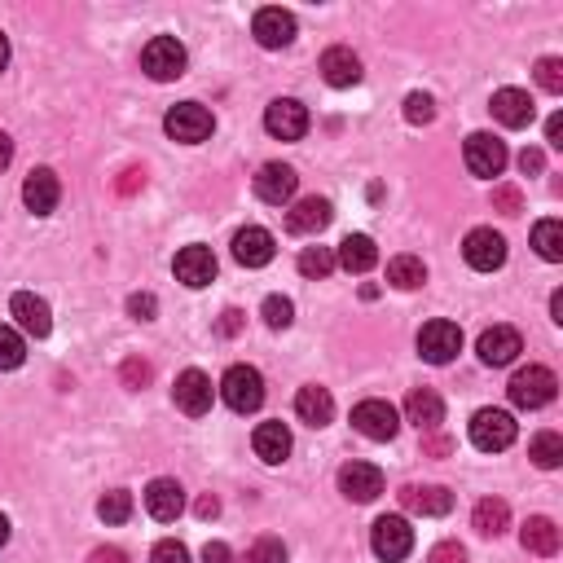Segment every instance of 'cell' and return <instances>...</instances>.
Masks as SVG:
<instances>
[{
    "mask_svg": "<svg viewBox=\"0 0 563 563\" xmlns=\"http://www.w3.org/2000/svg\"><path fill=\"white\" fill-rule=\"evenodd\" d=\"M220 396L234 414H256L264 405V374L256 366H229L220 379Z\"/></svg>",
    "mask_w": 563,
    "mask_h": 563,
    "instance_id": "obj_1",
    "label": "cell"
},
{
    "mask_svg": "<svg viewBox=\"0 0 563 563\" xmlns=\"http://www.w3.org/2000/svg\"><path fill=\"white\" fill-rule=\"evenodd\" d=\"M185 44L176 36H154L146 49H141V71L150 75L154 84H168V80H181L185 75Z\"/></svg>",
    "mask_w": 563,
    "mask_h": 563,
    "instance_id": "obj_2",
    "label": "cell"
},
{
    "mask_svg": "<svg viewBox=\"0 0 563 563\" xmlns=\"http://www.w3.org/2000/svg\"><path fill=\"white\" fill-rule=\"evenodd\" d=\"M163 128H168V137L181 141V146H198V141L212 137L216 119L203 102H176L168 115H163Z\"/></svg>",
    "mask_w": 563,
    "mask_h": 563,
    "instance_id": "obj_3",
    "label": "cell"
},
{
    "mask_svg": "<svg viewBox=\"0 0 563 563\" xmlns=\"http://www.w3.org/2000/svg\"><path fill=\"white\" fill-rule=\"evenodd\" d=\"M506 392H511V401L520 405V410H542V405L555 401L559 379H555V370H546V366H524L506 383Z\"/></svg>",
    "mask_w": 563,
    "mask_h": 563,
    "instance_id": "obj_4",
    "label": "cell"
},
{
    "mask_svg": "<svg viewBox=\"0 0 563 563\" xmlns=\"http://www.w3.org/2000/svg\"><path fill=\"white\" fill-rule=\"evenodd\" d=\"M370 546L383 563H401L414 550V528L405 515H379L370 528Z\"/></svg>",
    "mask_w": 563,
    "mask_h": 563,
    "instance_id": "obj_5",
    "label": "cell"
},
{
    "mask_svg": "<svg viewBox=\"0 0 563 563\" xmlns=\"http://www.w3.org/2000/svg\"><path fill=\"white\" fill-rule=\"evenodd\" d=\"M515 436H520V427H515V418L506 410H480L476 418H471V445L484 449V454H502V449H511Z\"/></svg>",
    "mask_w": 563,
    "mask_h": 563,
    "instance_id": "obj_6",
    "label": "cell"
},
{
    "mask_svg": "<svg viewBox=\"0 0 563 563\" xmlns=\"http://www.w3.org/2000/svg\"><path fill=\"white\" fill-rule=\"evenodd\" d=\"M462 159H467V172L471 176H484V181H493V176H502V168H506V146L493 132H471L467 137V146H462Z\"/></svg>",
    "mask_w": 563,
    "mask_h": 563,
    "instance_id": "obj_7",
    "label": "cell"
},
{
    "mask_svg": "<svg viewBox=\"0 0 563 563\" xmlns=\"http://www.w3.org/2000/svg\"><path fill=\"white\" fill-rule=\"evenodd\" d=\"M462 352V330L454 322H427L418 330V357L432 366H449Z\"/></svg>",
    "mask_w": 563,
    "mask_h": 563,
    "instance_id": "obj_8",
    "label": "cell"
},
{
    "mask_svg": "<svg viewBox=\"0 0 563 563\" xmlns=\"http://www.w3.org/2000/svg\"><path fill=\"white\" fill-rule=\"evenodd\" d=\"M172 273L176 282H185L190 291H203V286H212L216 278V256L212 247H203V242H194V247H181L172 260Z\"/></svg>",
    "mask_w": 563,
    "mask_h": 563,
    "instance_id": "obj_9",
    "label": "cell"
},
{
    "mask_svg": "<svg viewBox=\"0 0 563 563\" xmlns=\"http://www.w3.org/2000/svg\"><path fill=\"white\" fill-rule=\"evenodd\" d=\"M264 128L278 141H300L308 132V106L295 102V97H278V102H269V110H264Z\"/></svg>",
    "mask_w": 563,
    "mask_h": 563,
    "instance_id": "obj_10",
    "label": "cell"
},
{
    "mask_svg": "<svg viewBox=\"0 0 563 563\" xmlns=\"http://www.w3.org/2000/svg\"><path fill=\"white\" fill-rule=\"evenodd\" d=\"M462 256L476 273H493L506 264V238L498 229H471L467 242H462Z\"/></svg>",
    "mask_w": 563,
    "mask_h": 563,
    "instance_id": "obj_11",
    "label": "cell"
},
{
    "mask_svg": "<svg viewBox=\"0 0 563 563\" xmlns=\"http://www.w3.org/2000/svg\"><path fill=\"white\" fill-rule=\"evenodd\" d=\"M352 427L366 440H392L396 427H401V414H396V405H388V401H361L357 410H352Z\"/></svg>",
    "mask_w": 563,
    "mask_h": 563,
    "instance_id": "obj_12",
    "label": "cell"
},
{
    "mask_svg": "<svg viewBox=\"0 0 563 563\" xmlns=\"http://www.w3.org/2000/svg\"><path fill=\"white\" fill-rule=\"evenodd\" d=\"M212 379H207L203 370H185L181 379H176V388H172V401H176V410H185L190 418H203L207 410H212Z\"/></svg>",
    "mask_w": 563,
    "mask_h": 563,
    "instance_id": "obj_13",
    "label": "cell"
},
{
    "mask_svg": "<svg viewBox=\"0 0 563 563\" xmlns=\"http://www.w3.org/2000/svg\"><path fill=\"white\" fill-rule=\"evenodd\" d=\"M339 493L348 502H374L383 493V471L374 462H348L339 467Z\"/></svg>",
    "mask_w": 563,
    "mask_h": 563,
    "instance_id": "obj_14",
    "label": "cell"
},
{
    "mask_svg": "<svg viewBox=\"0 0 563 563\" xmlns=\"http://www.w3.org/2000/svg\"><path fill=\"white\" fill-rule=\"evenodd\" d=\"M476 352H480L484 366H511V361L524 352V339H520V330L515 326H493V330H484L480 335Z\"/></svg>",
    "mask_w": 563,
    "mask_h": 563,
    "instance_id": "obj_15",
    "label": "cell"
},
{
    "mask_svg": "<svg viewBox=\"0 0 563 563\" xmlns=\"http://www.w3.org/2000/svg\"><path fill=\"white\" fill-rule=\"evenodd\" d=\"M22 203H27V212L36 216H49L53 207L62 203V185H58V172L53 168H36L22 181Z\"/></svg>",
    "mask_w": 563,
    "mask_h": 563,
    "instance_id": "obj_16",
    "label": "cell"
},
{
    "mask_svg": "<svg viewBox=\"0 0 563 563\" xmlns=\"http://www.w3.org/2000/svg\"><path fill=\"white\" fill-rule=\"evenodd\" d=\"M295 185H300V176H295V168H286V163H264V168L256 172V198L260 203H291L295 198Z\"/></svg>",
    "mask_w": 563,
    "mask_h": 563,
    "instance_id": "obj_17",
    "label": "cell"
},
{
    "mask_svg": "<svg viewBox=\"0 0 563 563\" xmlns=\"http://www.w3.org/2000/svg\"><path fill=\"white\" fill-rule=\"evenodd\" d=\"M489 106H493V119H498L502 128H528L537 119V106L524 88H498Z\"/></svg>",
    "mask_w": 563,
    "mask_h": 563,
    "instance_id": "obj_18",
    "label": "cell"
},
{
    "mask_svg": "<svg viewBox=\"0 0 563 563\" xmlns=\"http://www.w3.org/2000/svg\"><path fill=\"white\" fill-rule=\"evenodd\" d=\"M335 220V207H330V198H300V203L286 212V229L291 234H300V238H308V234H322V229Z\"/></svg>",
    "mask_w": 563,
    "mask_h": 563,
    "instance_id": "obj_19",
    "label": "cell"
},
{
    "mask_svg": "<svg viewBox=\"0 0 563 563\" xmlns=\"http://www.w3.org/2000/svg\"><path fill=\"white\" fill-rule=\"evenodd\" d=\"M146 511H150L159 524H172L176 515L185 511V489H181L176 480H168V476L150 480V484H146Z\"/></svg>",
    "mask_w": 563,
    "mask_h": 563,
    "instance_id": "obj_20",
    "label": "cell"
},
{
    "mask_svg": "<svg viewBox=\"0 0 563 563\" xmlns=\"http://www.w3.org/2000/svg\"><path fill=\"white\" fill-rule=\"evenodd\" d=\"M273 234L269 229H260V225H247V229H238L234 234V260L238 264H247V269H264V264L273 260Z\"/></svg>",
    "mask_w": 563,
    "mask_h": 563,
    "instance_id": "obj_21",
    "label": "cell"
},
{
    "mask_svg": "<svg viewBox=\"0 0 563 563\" xmlns=\"http://www.w3.org/2000/svg\"><path fill=\"white\" fill-rule=\"evenodd\" d=\"M251 36L264 49H286L295 40V14H286V9H260L256 22H251Z\"/></svg>",
    "mask_w": 563,
    "mask_h": 563,
    "instance_id": "obj_22",
    "label": "cell"
},
{
    "mask_svg": "<svg viewBox=\"0 0 563 563\" xmlns=\"http://www.w3.org/2000/svg\"><path fill=\"white\" fill-rule=\"evenodd\" d=\"M9 313L18 317V326L27 330V335H36L44 339L53 330V313H49V304L40 300V295H31V291H18L14 300H9Z\"/></svg>",
    "mask_w": 563,
    "mask_h": 563,
    "instance_id": "obj_23",
    "label": "cell"
},
{
    "mask_svg": "<svg viewBox=\"0 0 563 563\" xmlns=\"http://www.w3.org/2000/svg\"><path fill=\"white\" fill-rule=\"evenodd\" d=\"M322 80L330 88H352L361 84V58L352 49H344V44H335V49L322 53Z\"/></svg>",
    "mask_w": 563,
    "mask_h": 563,
    "instance_id": "obj_24",
    "label": "cell"
},
{
    "mask_svg": "<svg viewBox=\"0 0 563 563\" xmlns=\"http://www.w3.org/2000/svg\"><path fill=\"white\" fill-rule=\"evenodd\" d=\"M405 418L418 427V432H436L445 423V401L432 392V388H414L405 396Z\"/></svg>",
    "mask_w": 563,
    "mask_h": 563,
    "instance_id": "obj_25",
    "label": "cell"
},
{
    "mask_svg": "<svg viewBox=\"0 0 563 563\" xmlns=\"http://www.w3.org/2000/svg\"><path fill=\"white\" fill-rule=\"evenodd\" d=\"M251 445H256L260 462L278 467V462L291 458V427H286V423H260L256 436H251Z\"/></svg>",
    "mask_w": 563,
    "mask_h": 563,
    "instance_id": "obj_26",
    "label": "cell"
},
{
    "mask_svg": "<svg viewBox=\"0 0 563 563\" xmlns=\"http://www.w3.org/2000/svg\"><path fill=\"white\" fill-rule=\"evenodd\" d=\"M520 542L528 555H537V559H555L559 555V524L555 520H546V515H533L524 528H520Z\"/></svg>",
    "mask_w": 563,
    "mask_h": 563,
    "instance_id": "obj_27",
    "label": "cell"
},
{
    "mask_svg": "<svg viewBox=\"0 0 563 563\" xmlns=\"http://www.w3.org/2000/svg\"><path fill=\"white\" fill-rule=\"evenodd\" d=\"M335 264H344L348 273H370L374 264H379V247H374V238H366V234H348L335 251Z\"/></svg>",
    "mask_w": 563,
    "mask_h": 563,
    "instance_id": "obj_28",
    "label": "cell"
},
{
    "mask_svg": "<svg viewBox=\"0 0 563 563\" xmlns=\"http://www.w3.org/2000/svg\"><path fill=\"white\" fill-rule=\"evenodd\" d=\"M295 414H300L308 427H326L330 418H335V396L326 388H317V383H308V388H300V396H295Z\"/></svg>",
    "mask_w": 563,
    "mask_h": 563,
    "instance_id": "obj_29",
    "label": "cell"
},
{
    "mask_svg": "<svg viewBox=\"0 0 563 563\" xmlns=\"http://www.w3.org/2000/svg\"><path fill=\"white\" fill-rule=\"evenodd\" d=\"M401 502L410 506L414 515H449V511H454V493L440 489V484H427V489L410 484V489L401 493Z\"/></svg>",
    "mask_w": 563,
    "mask_h": 563,
    "instance_id": "obj_30",
    "label": "cell"
},
{
    "mask_svg": "<svg viewBox=\"0 0 563 563\" xmlns=\"http://www.w3.org/2000/svg\"><path fill=\"white\" fill-rule=\"evenodd\" d=\"M506 524H511V506L502 498H484V502H476V511H471V528H476L480 537H502Z\"/></svg>",
    "mask_w": 563,
    "mask_h": 563,
    "instance_id": "obj_31",
    "label": "cell"
},
{
    "mask_svg": "<svg viewBox=\"0 0 563 563\" xmlns=\"http://www.w3.org/2000/svg\"><path fill=\"white\" fill-rule=\"evenodd\" d=\"M533 247H537V256L550 260V264L563 260V220L559 216L537 220V225H533Z\"/></svg>",
    "mask_w": 563,
    "mask_h": 563,
    "instance_id": "obj_32",
    "label": "cell"
},
{
    "mask_svg": "<svg viewBox=\"0 0 563 563\" xmlns=\"http://www.w3.org/2000/svg\"><path fill=\"white\" fill-rule=\"evenodd\" d=\"M388 282L396 286V291H418V286L427 282V264L418 256H396L388 264Z\"/></svg>",
    "mask_w": 563,
    "mask_h": 563,
    "instance_id": "obj_33",
    "label": "cell"
},
{
    "mask_svg": "<svg viewBox=\"0 0 563 563\" xmlns=\"http://www.w3.org/2000/svg\"><path fill=\"white\" fill-rule=\"evenodd\" d=\"M528 458H533L542 471H555L563 462V436L559 432H537L533 445H528Z\"/></svg>",
    "mask_w": 563,
    "mask_h": 563,
    "instance_id": "obj_34",
    "label": "cell"
},
{
    "mask_svg": "<svg viewBox=\"0 0 563 563\" xmlns=\"http://www.w3.org/2000/svg\"><path fill=\"white\" fill-rule=\"evenodd\" d=\"M300 273L304 278H330V273H335V251L330 247H304L300 251Z\"/></svg>",
    "mask_w": 563,
    "mask_h": 563,
    "instance_id": "obj_35",
    "label": "cell"
},
{
    "mask_svg": "<svg viewBox=\"0 0 563 563\" xmlns=\"http://www.w3.org/2000/svg\"><path fill=\"white\" fill-rule=\"evenodd\" d=\"M27 361V344L14 326H0V370H18Z\"/></svg>",
    "mask_w": 563,
    "mask_h": 563,
    "instance_id": "obj_36",
    "label": "cell"
},
{
    "mask_svg": "<svg viewBox=\"0 0 563 563\" xmlns=\"http://www.w3.org/2000/svg\"><path fill=\"white\" fill-rule=\"evenodd\" d=\"M97 515H102L106 524H124L132 515V493L128 489H110L102 502H97Z\"/></svg>",
    "mask_w": 563,
    "mask_h": 563,
    "instance_id": "obj_37",
    "label": "cell"
},
{
    "mask_svg": "<svg viewBox=\"0 0 563 563\" xmlns=\"http://www.w3.org/2000/svg\"><path fill=\"white\" fill-rule=\"evenodd\" d=\"M260 313H264V322H269L273 330H286V326L295 322V304L286 300V295H269V300H264V308H260Z\"/></svg>",
    "mask_w": 563,
    "mask_h": 563,
    "instance_id": "obj_38",
    "label": "cell"
},
{
    "mask_svg": "<svg viewBox=\"0 0 563 563\" xmlns=\"http://www.w3.org/2000/svg\"><path fill=\"white\" fill-rule=\"evenodd\" d=\"M405 119H410V124H432V119H436V102L427 93H410V97H405Z\"/></svg>",
    "mask_w": 563,
    "mask_h": 563,
    "instance_id": "obj_39",
    "label": "cell"
},
{
    "mask_svg": "<svg viewBox=\"0 0 563 563\" xmlns=\"http://www.w3.org/2000/svg\"><path fill=\"white\" fill-rule=\"evenodd\" d=\"M537 84L546 93H563V58H542L537 62Z\"/></svg>",
    "mask_w": 563,
    "mask_h": 563,
    "instance_id": "obj_40",
    "label": "cell"
},
{
    "mask_svg": "<svg viewBox=\"0 0 563 563\" xmlns=\"http://www.w3.org/2000/svg\"><path fill=\"white\" fill-rule=\"evenodd\" d=\"M251 563H286V546L278 537H260V542L251 546Z\"/></svg>",
    "mask_w": 563,
    "mask_h": 563,
    "instance_id": "obj_41",
    "label": "cell"
},
{
    "mask_svg": "<svg viewBox=\"0 0 563 563\" xmlns=\"http://www.w3.org/2000/svg\"><path fill=\"white\" fill-rule=\"evenodd\" d=\"M150 563H190V550H185V542H176V537H168V542L154 546Z\"/></svg>",
    "mask_w": 563,
    "mask_h": 563,
    "instance_id": "obj_42",
    "label": "cell"
},
{
    "mask_svg": "<svg viewBox=\"0 0 563 563\" xmlns=\"http://www.w3.org/2000/svg\"><path fill=\"white\" fill-rule=\"evenodd\" d=\"M128 313L137 317V322H154V313H159V300H154L150 291H141V295H132V300H128Z\"/></svg>",
    "mask_w": 563,
    "mask_h": 563,
    "instance_id": "obj_43",
    "label": "cell"
},
{
    "mask_svg": "<svg viewBox=\"0 0 563 563\" xmlns=\"http://www.w3.org/2000/svg\"><path fill=\"white\" fill-rule=\"evenodd\" d=\"M432 563H467V550H462L458 542H440L432 550Z\"/></svg>",
    "mask_w": 563,
    "mask_h": 563,
    "instance_id": "obj_44",
    "label": "cell"
},
{
    "mask_svg": "<svg viewBox=\"0 0 563 563\" xmlns=\"http://www.w3.org/2000/svg\"><path fill=\"white\" fill-rule=\"evenodd\" d=\"M542 168H546V159H542V150H524V154H520V172H524V176H528V172H533V176H537V172H542Z\"/></svg>",
    "mask_w": 563,
    "mask_h": 563,
    "instance_id": "obj_45",
    "label": "cell"
},
{
    "mask_svg": "<svg viewBox=\"0 0 563 563\" xmlns=\"http://www.w3.org/2000/svg\"><path fill=\"white\" fill-rule=\"evenodd\" d=\"M234 555H229V546L225 542H207L203 546V563H229Z\"/></svg>",
    "mask_w": 563,
    "mask_h": 563,
    "instance_id": "obj_46",
    "label": "cell"
},
{
    "mask_svg": "<svg viewBox=\"0 0 563 563\" xmlns=\"http://www.w3.org/2000/svg\"><path fill=\"white\" fill-rule=\"evenodd\" d=\"M88 563H128L124 550H115V546H102V550H93L88 555Z\"/></svg>",
    "mask_w": 563,
    "mask_h": 563,
    "instance_id": "obj_47",
    "label": "cell"
},
{
    "mask_svg": "<svg viewBox=\"0 0 563 563\" xmlns=\"http://www.w3.org/2000/svg\"><path fill=\"white\" fill-rule=\"evenodd\" d=\"M546 141L555 150H563V115H550V124H546Z\"/></svg>",
    "mask_w": 563,
    "mask_h": 563,
    "instance_id": "obj_48",
    "label": "cell"
},
{
    "mask_svg": "<svg viewBox=\"0 0 563 563\" xmlns=\"http://www.w3.org/2000/svg\"><path fill=\"white\" fill-rule=\"evenodd\" d=\"M493 198H498V207H502L506 216H515V212H520V194H515V190H498Z\"/></svg>",
    "mask_w": 563,
    "mask_h": 563,
    "instance_id": "obj_49",
    "label": "cell"
},
{
    "mask_svg": "<svg viewBox=\"0 0 563 563\" xmlns=\"http://www.w3.org/2000/svg\"><path fill=\"white\" fill-rule=\"evenodd\" d=\"M124 379H128V383H146V379H150V366H141V361H128V366H124Z\"/></svg>",
    "mask_w": 563,
    "mask_h": 563,
    "instance_id": "obj_50",
    "label": "cell"
},
{
    "mask_svg": "<svg viewBox=\"0 0 563 563\" xmlns=\"http://www.w3.org/2000/svg\"><path fill=\"white\" fill-rule=\"evenodd\" d=\"M238 326H242V313L238 308H229V313L220 317V335H238Z\"/></svg>",
    "mask_w": 563,
    "mask_h": 563,
    "instance_id": "obj_51",
    "label": "cell"
},
{
    "mask_svg": "<svg viewBox=\"0 0 563 563\" xmlns=\"http://www.w3.org/2000/svg\"><path fill=\"white\" fill-rule=\"evenodd\" d=\"M9 163H14V141H9L5 132H0V172H5Z\"/></svg>",
    "mask_w": 563,
    "mask_h": 563,
    "instance_id": "obj_52",
    "label": "cell"
},
{
    "mask_svg": "<svg viewBox=\"0 0 563 563\" xmlns=\"http://www.w3.org/2000/svg\"><path fill=\"white\" fill-rule=\"evenodd\" d=\"M216 511H220V502L212 498V493H207V498H198V515H203V520H212Z\"/></svg>",
    "mask_w": 563,
    "mask_h": 563,
    "instance_id": "obj_53",
    "label": "cell"
},
{
    "mask_svg": "<svg viewBox=\"0 0 563 563\" xmlns=\"http://www.w3.org/2000/svg\"><path fill=\"white\" fill-rule=\"evenodd\" d=\"M550 322H559V326H563V291L550 295Z\"/></svg>",
    "mask_w": 563,
    "mask_h": 563,
    "instance_id": "obj_54",
    "label": "cell"
},
{
    "mask_svg": "<svg viewBox=\"0 0 563 563\" xmlns=\"http://www.w3.org/2000/svg\"><path fill=\"white\" fill-rule=\"evenodd\" d=\"M5 66H9V40L0 36V71H5Z\"/></svg>",
    "mask_w": 563,
    "mask_h": 563,
    "instance_id": "obj_55",
    "label": "cell"
},
{
    "mask_svg": "<svg viewBox=\"0 0 563 563\" xmlns=\"http://www.w3.org/2000/svg\"><path fill=\"white\" fill-rule=\"evenodd\" d=\"M5 542H9V520L0 515V546H5Z\"/></svg>",
    "mask_w": 563,
    "mask_h": 563,
    "instance_id": "obj_56",
    "label": "cell"
}]
</instances>
